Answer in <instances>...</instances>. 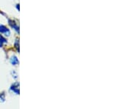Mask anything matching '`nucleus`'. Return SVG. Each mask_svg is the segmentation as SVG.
<instances>
[{"label": "nucleus", "instance_id": "f257e3e1", "mask_svg": "<svg viewBox=\"0 0 132 109\" xmlns=\"http://www.w3.org/2000/svg\"><path fill=\"white\" fill-rule=\"evenodd\" d=\"M0 34H5L6 36H10V31L7 27H6L5 25L0 24Z\"/></svg>", "mask_w": 132, "mask_h": 109}, {"label": "nucleus", "instance_id": "f03ea898", "mask_svg": "<svg viewBox=\"0 0 132 109\" xmlns=\"http://www.w3.org/2000/svg\"><path fill=\"white\" fill-rule=\"evenodd\" d=\"M9 24L11 26V27L12 28H13L17 32H19V26H18V25L16 24H15V22H13V21H10L9 20Z\"/></svg>", "mask_w": 132, "mask_h": 109}, {"label": "nucleus", "instance_id": "20e7f679", "mask_svg": "<svg viewBox=\"0 0 132 109\" xmlns=\"http://www.w3.org/2000/svg\"><path fill=\"white\" fill-rule=\"evenodd\" d=\"M11 89L15 92H16V93H19V85L18 83H15L12 86V88H11Z\"/></svg>", "mask_w": 132, "mask_h": 109}, {"label": "nucleus", "instance_id": "39448f33", "mask_svg": "<svg viewBox=\"0 0 132 109\" xmlns=\"http://www.w3.org/2000/svg\"><path fill=\"white\" fill-rule=\"evenodd\" d=\"M7 43V40H6V39H5L2 35H1L0 34V48L2 47V46H3V44L4 43Z\"/></svg>", "mask_w": 132, "mask_h": 109}, {"label": "nucleus", "instance_id": "423d86ee", "mask_svg": "<svg viewBox=\"0 0 132 109\" xmlns=\"http://www.w3.org/2000/svg\"><path fill=\"white\" fill-rule=\"evenodd\" d=\"M15 48H17V50L19 51V40H16V42L15 43Z\"/></svg>", "mask_w": 132, "mask_h": 109}, {"label": "nucleus", "instance_id": "7ed1b4c3", "mask_svg": "<svg viewBox=\"0 0 132 109\" xmlns=\"http://www.w3.org/2000/svg\"><path fill=\"white\" fill-rule=\"evenodd\" d=\"M10 62H11V64L13 65H16L19 64V59L15 56H13V57H11V59H10Z\"/></svg>", "mask_w": 132, "mask_h": 109}]
</instances>
